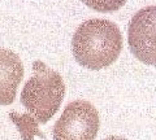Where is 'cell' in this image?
Returning a JSON list of instances; mask_svg holds the SVG:
<instances>
[{"instance_id": "1", "label": "cell", "mask_w": 156, "mask_h": 140, "mask_svg": "<svg viewBox=\"0 0 156 140\" xmlns=\"http://www.w3.org/2000/svg\"><path fill=\"white\" fill-rule=\"evenodd\" d=\"M74 59L91 70L112 65L122 50V35L119 26L104 18H91L81 23L72 40Z\"/></svg>"}, {"instance_id": "2", "label": "cell", "mask_w": 156, "mask_h": 140, "mask_svg": "<svg viewBox=\"0 0 156 140\" xmlns=\"http://www.w3.org/2000/svg\"><path fill=\"white\" fill-rule=\"evenodd\" d=\"M64 94L62 77L44 62L35 61L33 75L22 88L21 104L39 123H47L57 113Z\"/></svg>"}, {"instance_id": "3", "label": "cell", "mask_w": 156, "mask_h": 140, "mask_svg": "<svg viewBox=\"0 0 156 140\" xmlns=\"http://www.w3.org/2000/svg\"><path fill=\"white\" fill-rule=\"evenodd\" d=\"M100 126L99 113L86 100L72 101L53 126V140H95Z\"/></svg>"}, {"instance_id": "4", "label": "cell", "mask_w": 156, "mask_h": 140, "mask_svg": "<svg viewBox=\"0 0 156 140\" xmlns=\"http://www.w3.org/2000/svg\"><path fill=\"white\" fill-rule=\"evenodd\" d=\"M128 40L136 59L156 66V5L142 8L131 17Z\"/></svg>"}, {"instance_id": "5", "label": "cell", "mask_w": 156, "mask_h": 140, "mask_svg": "<svg viewBox=\"0 0 156 140\" xmlns=\"http://www.w3.org/2000/svg\"><path fill=\"white\" fill-rule=\"evenodd\" d=\"M23 78V65L13 51L0 48V105H11Z\"/></svg>"}, {"instance_id": "6", "label": "cell", "mask_w": 156, "mask_h": 140, "mask_svg": "<svg viewBox=\"0 0 156 140\" xmlns=\"http://www.w3.org/2000/svg\"><path fill=\"white\" fill-rule=\"evenodd\" d=\"M9 117L17 126L22 140H34L35 135L44 138V134L38 127V121L31 114H17L16 112H12L9 113Z\"/></svg>"}, {"instance_id": "7", "label": "cell", "mask_w": 156, "mask_h": 140, "mask_svg": "<svg viewBox=\"0 0 156 140\" xmlns=\"http://www.w3.org/2000/svg\"><path fill=\"white\" fill-rule=\"evenodd\" d=\"M81 2L98 12H112L120 9L126 3V0H81Z\"/></svg>"}, {"instance_id": "8", "label": "cell", "mask_w": 156, "mask_h": 140, "mask_svg": "<svg viewBox=\"0 0 156 140\" xmlns=\"http://www.w3.org/2000/svg\"><path fill=\"white\" fill-rule=\"evenodd\" d=\"M103 140H128V139H125L122 136H108V138H105Z\"/></svg>"}]
</instances>
